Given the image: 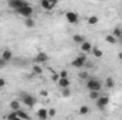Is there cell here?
Listing matches in <instances>:
<instances>
[{"mask_svg": "<svg viewBox=\"0 0 122 120\" xmlns=\"http://www.w3.org/2000/svg\"><path fill=\"white\" fill-rule=\"evenodd\" d=\"M16 113H17V117H19V119H21V120H30L29 113H26V112H24V110H21V109H20V110H17Z\"/></svg>", "mask_w": 122, "mask_h": 120, "instance_id": "cell-15", "label": "cell"}, {"mask_svg": "<svg viewBox=\"0 0 122 120\" xmlns=\"http://www.w3.org/2000/svg\"><path fill=\"white\" fill-rule=\"evenodd\" d=\"M72 41L75 42V44H84L87 40H85V37L84 35H81V34H75V35H72Z\"/></svg>", "mask_w": 122, "mask_h": 120, "instance_id": "cell-12", "label": "cell"}, {"mask_svg": "<svg viewBox=\"0 0 122 120\" xmlns=\"http://www.w3.org/2000/svg\"><path fill=\"white\" fill-rule=\"evenodd\" d=\"M58 86H60L61 89H65V88H70V85H71V81L68 79V78H65V79H58Z\"/></svg>", "mask_w": 122, "mask_h": 120, "instance_id": "cell-13", "label": "cell"}, {"mask_svg": "<svg viewBox=\"0 0 122 120\" xmlns=\"http://www.w3.org/2000/svg\"><path fill=\"white\" fill-rule=\"evenodd\" d=\"M119 44H121V45H122V38H121V40H119Z\"/></svg>", "mask_w": 122, "mask_h": 120, "instance_id": "cell-35", "label": "cell"}, {"mask_svg": "<svg viewBox=\"0 0 122 120\" xmlns=\"http://www.w3.org/2000/svg\"><path fill=\"white\" fill-rule=\"evenodd\" d=\"M40 6L44 9V10H47V11H50L51 9H54L56 6H57V1H50V0H41L40 1Z\"/></svg>", "mask_w": 122, "mask_h": 120, "instance_id": "cell-8", "label": "cell"}, {"mask_svg": "<svg viewBox=\"0 0 122 120\" xmlns=\"http://www.w3.org/2000/svg\"><path fill=\"white\" fill-rule=\"evenodd\" d=\"M7 4H9V7H11L14 11H17V10H20V9H23V7H26V6H29L30 3L23 1V0H9Z\"/></svg>", "mask_w": 122, "mask_h": 120, "instance_id": "cell-2", "label": "cell"}, {"mask_svg": "<svg viewBox=\"0 0 122 120\" xmlns=\"http://www.w3.org/2000/svg\"><path fill=\"white\" fill-rule=\"evenodd\" d=\"M58 76H60V79H65V78H68V72L67 71H61L58 74Z\"/></svg>", "mask_w": 122, "mask_h": 120, "instance_id": "cell-28", "label": "cell"}, {"mask_svg": "<svg viewBox=\"0 0 122 120\" xmlns=\"http://www.w3.org/2000/svg\"><path fill=\"white\" fill-rule=\"evenodd\" d=\"M24 24H26V27H29V28H33V27H34V26H36V21H34V20H33V18H26V20H24Z\"/></svg>", "mask_w": 122, "mask_h": 120, "instance_id": "cell-24", "label": "cell"}, {"mask_svg": "<svg viewBox=\"0 0 122 120\" xmlns=\"http://www.w3.org/2000/svg\"><path fill=\"white\" fill-rule=\"evenodd\" d=\"M10 109H11V112L20 110V102H19V100H11V102H10Z\"/></svg>", "mask_w": 122, "mask_h": 120, "instance_id": "cell-16", "label": "cell"}, {"mask_svg": "<svg viewBox=\"0 0 122 120\" xmlns=\"http://www.w3.org/2000/svg\"><path fill=\"white\" fill-rule=\"evenodd\" d=\"M87 89L90 90H95V92H99L101 90V88H102V82L98 79V78H90L88 81H87Z\"/></svg>", "mask_w": 122, "mask_h": 120, "instance_id": "cell-1", "label": "cell"}, {"mask_svg": "<svg viewBox=\"0 0 122 120\" xmlns=\"http://www.w3.org/2000/svg\"><path fill=\"white\" fill-rule=\"evenodd\" d=\"M78 78H80V79H82V81H84V79H87V81H88V79H90V75H88V72H87V71H81V72L78 74Z\"/></svg>", "mask_w": 122, "mask_h": 120, "instance_id": "cell-25", "label": "cell"}, {"mask_svg": "<svg viewBox=\"0 0 122 120\" xmlns=\"http://www.w3.org/2000/svg\"><path fill=\"white\" fill-rule=\"evenodd\" d=\"M105 41L108 42V44H117L118 42V40L112 35V34H107V37H105Z\"/></svg>", "mask_w": 122, "mask_h": 120, "instance_id": "cell-18", "label": "cell"}, {"mask_svg": "<svg viewBox=\"0 0 122 120\" xmlns=\"http://www.w3.org/2000/svg\"><path fill=\"white\" fill-rule=\"evenodd\" d=\"M37 117H38L40 120H47L48 119V110L44 109V107L38 109V110H37Z\"/></svg>", "mask_w": 122, "mask_h": 120, "instance_id": "cell-10", "label": "cell"}, {"mask_svg": "<svg viewBox=\"0 0 122 120\" xmlns=\"http://www.w3.org/2000/svg\"><path fill=\"white\" fill-rule=\"evenodd\" d=\"M31 69H33V74H34V75H40V74L43 72V68H41L40 65H37V64H36V65H33V68H31Z\"/></svg>", "mask_w": 122, "mask_h": 120, "instance_id": "cell-22", "label": "cell"}, {"mask_svg": "<svg viewBox=\"0 0 122 120\" xmlns=\"http://www.w3.org/2000/svg\"><path fill=\"white\" fill-rule=\"evenodd\" d=\"M91 52H92V55H94L95 58H102V55H104V54H102V51H101L99 48H97V47H92Z\"/></svg>", "mask_w": 122, "mask_h": 120, "instance_id": "cell-17", "label": "cell"}, {"mask_svg": "<svg viewBox=\"0 0 122 120\" xmlns=\"http://www.w3.org/2000/svg\"><path fill=\"white\" fill-rule=\"evenodd\" d=\"M33 11H34V10H33V7L29 4V6H26V7H23V9L17 10L16 13H19V14H20V16H23L24 18H30L31 14H33Z\"/></svg>", "mask_w": 122, "mask_h": 120, "instance_id": "cell-6", "label": "cell"}, {"mask_svg": "<svg viewBox=\"0 0 122 120\" xmlns=\"http://www.w3.org/2000/svg\"><path fill=\"white\" fill-rule=\"evenodd\" d=\"M61 95H62L64 97H70V96H71V90H70V88L61 89Z\"/></svg>", "mask_w": 122, "mask_h": 120, "instance_id": "cell-27", "label": "cell"}, {"mask_svg": "<svg viewBox=\"0 0 122 120\" xmlns=\"http://www.w3.org/2000/svg\"><path fill=\"white\" fill-rule=\"evenodd\" d=\"M56 115H57V110L56 109H50L48 110V117H54Z\"/></svg>", "mask_w": 122, "mask_h": 120, "instance_id": "cell-30", "label": "cell"}, {"mask_svg": "<svg viewBox=\"0 0 122 120\" xmlns=\"http://www.w3.org/2000/svg\"><path fill=\"white\" fill-rule=\"evenodd\" d=\"M1 58L6 61V62H9V61L13 60V52H11L10 50H4V51L1 52Z\"/></svg>", "mask_w": 122, "mask_h": 120, "instance_id": "cell-11", "label": "cell"}, {"mask_svg": "<svg viewBox=\"0 0 122 120\" xmlns=\"http://www.w3.org/2000/svg\"><path fill=\"white\" fill-rule=\"evenodd\" d=\"M14 120H21V119H19V117H17V119H14Z\"/></svg>", "mask_w": 122, "mask_h": 120, "instance_id": "cell-36", "label": "cell"}, {"mask_svg": "<svg viewBox=\"0 0 122 120\" xmlns=\"http://www.w3.org/2000/svg\"><path fill=\"white\" fill-rule=\"evenodd\" d=\"M7 119H9V120H14V119H17V113H16V112H11V113H10V115L7 116Z\"/></svg>", "mask_w": 122, "mask_h": 120, "instance_id": "cell-29", "label": "cell"}, {"mask_svg": "<svg viewBox=\"0 0 122 120\" xmlns=\"http://www.w3.org/2000/svg\"><path fill=\"white\" fill-rule=\"evenodd\" d=\"M108 103H109V97L108 96H99V99L95 102V105H97V107L99 110H105L107 106H108Z\"/></svg>", "mask_w": 122, "mask_h": 120, "instance_id": "cell-5", "label": "cell"}, {"mask_svg": "<svg viewBox=\"0 0 122 120\" xmlns=\"http://www.w3.org/2000/svg\"><path fill=\"white\" fill-rule=\"evenodd\" d=\"M48 61V55L46 54V52H38L37 55H36V58H34V62L37 64V65H40V64H43V62H47Z\"/></svg>", "mask_w": 122, "mask_h": 120, "instance_id": "cell-9", "label": "cell"}, {"mask_svg": "<svg viewBox=\"0 0 122 120\" xmlns=\"http://www.w3.org/2000/svg\"><path fill=\"white\" fill-rule=\"evenodd\" d=\"M87 23H88L90 26H97V24H98V17H97V16H90L88 20H87Z\"/></svg>", "mask_w": 122, "mask_h": 120, "instance_id": "cell-20", "label": "cell"}, {"mask_svg": "<svg viewBox=\"0 0 122 120\" xmlns=\"http://www.w3.org/2000/svg\"><path fill=\"white\" fill-rule=\"evenodd\" d=\"M40 95H41L43 97H47V96H48V92L46 89H43V90H40Z\"/></svg>", "mask_w": 122, "mask_h": 120, "instance_id": "cell-32", "label": "cell"}, {"mask_svg": "<svg viewBox=\"0 0 122 120\" xmlns=\"http://www.w3.org/2000/svg\"><path fill=\"white\" fill-rule=\"evenodd\" d=\"M65 18L70 24H78V14L75 11H67L65 13Z\"/></svg>", "mask_w": 122, "mask_h": 120, "instance_id": "cell-7", "label": "cell"}, {"mask_svg": "<svg viewBox=\"0 0 122 120\" xmlns=\"http://www.w3.org/2000/svg\"><path fill=\"white\" fill-rule=\"evenodd\" d=\"M118 58H119V61L122 62V52H119V54H118Z\"/></svg>", "mask_w": 122, "mask_h": 120, "instance_id": "cell-34", "label": "cell"}, {"mask_svg": "<svg viewBox=\"0 0 122 120\" xmlns=\"http://www.w3.org/2000/svg\"><path fill=\"white\" fill-rule=\"evenodd\" d=\"M85 62H87V57H85V54H81V55H78L75 60H72L71 65H72L74 68H84Z\"/></svg>", "mask_w": 122, "mask_h": 120, "instance_id": "cell-4", "label": "cell"}, {"mask_svg": "<svg viewBox=\"0 0 122 120\" xmlns=\"http://www.w3.org/2000/svg\"><path fill=\"white\" fill-rule=\"evenodd\" d=\"M80 47H81V51H82L84 54H87V52L92 51V44H91V42H88V41H85V42H84V44H81Z\"/></svg>", "mask_w": 122, "mask_h": 120, "instance_id": "cell-14", "label": "cell"}, {"mask_svg": "<svg viewBox=\"0 0 122 120\" xmlns=\"http://www.w3.org/2000/svg\"><path fill=\"white\" fill-rule=\"evenodd\" d=\"M6 64H7V62H6V61L3 60L1 57H0V69H3V68L6 66Z\"/></svg>", "mask_w": 122, "mask_h": 120, "instance_id": "cell-31", "label": "cell"}, {"mask_svg": "<svg viewBox=\"0 0 122 120\" xmlns=\"http://www.w3.org/2000/svg\"><path fill=\"white\" fill-rule=\"evenodd\" d=\"M90 99H92V100H98L99 99V92H95V90H91L90 92Z\"/></svg>", "mask_w": 122, "mask_h": 120, "instance_id": "cell-26", "label": "cell"}, {"mask_svg": "<svg viewBox=\"0 0 122 120\" xmlns=\"http://www.w3.org/2000/svg\"><path fill=\"white\" fill-rule=\"evenodd\" d=\"M112 35H114L117 40H118V38L121 40V38H122V30L119 28V27H115V28H114V31H112Z\"/></svg>", "mask_w": 122, "mask_h": 120, "instance_id": "cell-19", "label": "cell"}, {"mask_svg": "<svg viewBox=\"0 0 122 120\" xmlns=\"http://www.w3.org/2000/svg\"><path fill=\"white\" fill-rule=\"evenodd\" d=\"M21 100H23V103H24L26 106H29V107H33V106L36 105V102H37L36 96H33L30 93H21Z\"/></svg>", "mask_w": 122, "mask_h": 120, "instance_id": "cell-3", "label": "cell"}, {"mask_svg": "<svg viewBox=\"0 0 122 120\" xmlns=\"http://www.w3.org/2000/svg\"><path fill=\"white\" fill-rule=\"evenodd\" d=\"M4 86H6V79L0 78V88H4Z\"/></svg>", "mask_w": 122, "mask_h": 120, "instance_id": "cell-33", "label": "cell"}, {"mask_svg": "<svg viewBox=\"0 0 122 120\" xmlns=\"http://www.w3.org/2000/svg\"><path fill=\"white\" fill-rule=\"evenodd\" d=\"M78 113H80L81 116H87V115L90 113V107H88V106H81L80 110H78Z\"/></svg>", "mask_w": 122, "mask_h": 120, "instance_id": "cell-21", "label": "cell"}, {"mask_svg": "<svg viewBox=\"0 0 122 120\" xmlns=\"http://www.w3.org/2000/svg\"><path fill=\"white\" fill-rule=\"evenodd\" d=\"M105 86H107V88H109V89H111V88H114V86H115L114 78H111V76H109V78H107V81H105Z\"/></svg>", "mask_w": 122, "mask_h": 120, "instance_id": "cell-23", "label": "cell"}]
</instances>
